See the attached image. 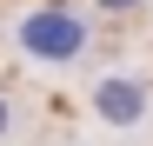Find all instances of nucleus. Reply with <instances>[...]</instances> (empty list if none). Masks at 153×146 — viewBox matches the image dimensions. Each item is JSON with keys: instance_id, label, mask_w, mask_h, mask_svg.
<instances>
[{"instance_id": "obj_1", "label": "nucleus", "mask_w": 153, "mask_h": 146, "mask_svg": "<svg viewBox=\"0 0 153 146\" xmlns=\"http://www.w3.org/2000/svg\"><path fill=\"white\" fill-rule=\"evenodd\" d=\"M13 40H20V53L27 60H40V66H73L87 53V20H80V7H60V0H47V7H27L13 20Z\"/></svg>"}, {"instance_id": "obj_2", "label": "nucleus", "mask_w": 153, "mask_h": 146, "mask_svg": "<svg viewBox=\"0 0 153 146\" xmlns=\"http://www.w3.org/2000/svg\"><path fill=\"white\" fill-rule=\"evenodd\" d=\"M93 113L107 119V126H140L146 119V86L133 73H107V80L93 86Z\"/></svg>"}, {"instance_id": "obj_3", "label": "nucleus", "mask_w": 153, "mask_h": 146, "mask_svg": "<svg viewBox=\"0 0 153 146\" xmlns=\"http://www.w3.org/2000/svg\"><path fill=\"white\" fill-rule=\"evenodd\" d=\"M7 133H13V100L0 93V139H7Z\"/></svg>"}, {"instance_id": "obj_4", "label": "nucleus", "mask_w": 153, "mask_h": 146, "mask_svg": "<svg viewBox=\"0 0 153 146\" xmlns=\"http://www.w3.org/2000/svg\"><path fill=\"white\" fill-rule=\"evenodd\" d=\"M93 7H113V13H133V7H146V0H93Z\"/></svg>"}]
</instances>
